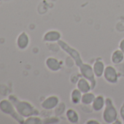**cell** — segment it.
Here are the masks:
<instances>
[{
	"label": "cell",
	"instance_id": "obj_1",
	"mask_svg": "<svg viewBox=\"0 0 124 124\" xmlns=\"http://www.w3.org/2000/svg\"><path fill=\"white\" fill-rule=\"evenodd\" d=\"M102 114L103 120L107 123H114L117 118V111L109 98L105 99V106Z\"/></svg>",
	"mask_w": 124,
	"mask_h": 124
},
{
	"label": "cell",
	"instance_id": "obj_3",
	"mask_svg": "<svg viewBox=\"0 0 124 124\" xmlns=\"http://www.w3.org/2000/svg\"><path fill=\"white\" fill-rule=\"evenodd\" d=\"M79 69H80V72L81 75L83 76V78L87 79L91 83L92 90H93L96 87V82L95 79L96 76L93 72V67H91L89 64L83 63L81 66L79 67Z\"/></svg>",
	"mask_w": 124,
	"mask_h": 124
},
{
	"label": "cell",
	"instance_id": "obj_5",
	"mask_svg": "<svg viewBox=\"0 0 124 124\" xmlns=\"http://www.w3.org/2000/svg\"><path fill=\"white\" fill-rule=\"evenodd\" d=\"M77 88H78L83 93L89 92L92 90L91 83L84 78L78 79L77 82Z\"/></svg>",
	"mask_w": 124,
	"mask_h": 124
},
{
	"label": "cell",
	"instance_id": "obj_16",
	"mask_svg": "<svg viewBox=\"0 0 124 124\" xmlns=\"http://www.w3.org/2000/svg\"><path fill=\"white\" fill-rule=\"evenodd\" d=\"M119 49L124 53V38L121 39L119 44Z\"/></svg>",
	"mask_w": 124,
	"mask_h": 124
},
{
	"label": "cell",
	"instance_id": "obj_9",
	"mask_svg": "<svg viewBox=\"0 0 124 124\" xmlns=\"http://www.w3.org/2000/svg\"><path fill=\"white\" fill-rule=\"evenodd\" d=\"M47 67L49 70H50L53 72H58L61 70V66L59 63V61L55 58H49L46 61Z\"/></svg>",
	"mask_w": 124,
	"mask_h": 124
},
{
	"label": "cell",
	"instance_id": "obj_7",
	"mask_svg": "<svg viewBox=\"0 0 124 124\" xmlns=\"http://www.w3.org/2000/svg\"><path fill=\"white\" fill-rule=\"evenodd\" d=\"M105 106V99L101 95H98L94 99L92 103V107L94 111L99 112L104 108Z\"/></svg>",
	"mask_w": 124,
	"mask_h": 124
},
{
	"label": "cell",
	"instance_id": "obj_14",
	"mask_svg": "<svg viewBox=\"0 0 124 124\" xmlns=\"http://www.w3.org/2000/svg\"><path fill=\"white\" fill-rule=\"evenodd\" d=\"M82 96H83V93L78 88L74 89L71 93V101H72V103L74 104H79L80 102H81Z\"/></svg>",
	"mask_w": 124,
	"mask_h": 124
},
{
	"label": "cell",
	"instance_id": "obj_17",
	"mask_svg": "<svg viewBox=\"0 0 124 124\" xmlns=\"http://www.w3.org/2000/svg\"><path fill=\"white\" fill-rule=\"evenodd\" d=\"M86 123H100L96 120H89L88 122H86Z\"/></svg>",
	"mask_w": 124,
	"mask_h": 124
},
{
	"label": "cell",
	"instance_id": "obj_6",
	"mask_svg": "<svg viewBox=\"0 0 124 124\" xmlns=\"http://www.w3.org/2000/svg\"><path fill=\"white\" fill-rule=\"evenodd\" d=\"M93 70L94 75L96 78H101L104 75V72L105 70L104 62L101 60H97L94 62L93 65Z\"/></svg>",
	"mask_w": 124,
	"mask_h": 124
},
{
	"label": "cell",
	"instance_id": "obj_18",
	"mask_svg": "<svg viewBox=\"0 0 124 124\" xmlns=\"http://www.w3.org/2000/svg\"><path fill=\"white\" fill-rule=\"evenodd\" d=\"M61 104H58V107H57V108H58V109H61ZM64 112V108H63V109H62V111H61V112H59L58 115H61V114H62V113H63Z\"/></svg>",
	"mask_w": 124,
	"mask_h": 124
},
{
	"label": "cell",
	"instance_id": "obj_10",
	"mask_svg": "<svg viewBox=\"0 0 124 124\" xmlns=\"http://www.w3.org/2000/svg\"><path fill=\"white\" fill-rule=\"evenodd\" d=\"M124 60V53L120 50H115L112 53L111 56V61L112 63L114 64H119Z\"/></svg>",
	"mask_w": 124,
	"mask_h": 124
},
{
	"label": "cell",
	"instance_id": "obj_12",
	"mask_svg": "<svg viewBox=\"0 0 124 124\" xmlns=\"http://www.w3.org/2000/svg\"><path fill=\"white\" fill-rule=\"evenodd\" d=\"M61 33L58 31H50L47 32L45 37V40L50 42H58L61 39Z\"/></svg>",
	"mask_w": 124,
	"mask_h": 124
},
{
	"label": "cell",
	"instance_id": "obj_11",
	"mask_svg": "<svg viewBox=\"0 0 124 124\" xmlns=\"http://www.w3.org/2000/svg\"><path fill=\"white\" fill-rule=\"evenodd\" d=\"M66 117L72 123H77L79 121V115L78 112L73 109H69L66 111Z\"/></svg>",
	"mask_w": 124,
	"mask_h": 124
},
{
	"label": "cell",
	"instance_id": "obj_15",
	"mask_svg": "<svg viewBox=\"0 0 124 124\" xmlns=\"http://www.w3.org/2000/svg\"><path fill=\"white\" fill-rule=\"evenodd\" d=\"M120 115L123 120V123H124V101L123 103V104L121 105L120 108Z\"/></svg>",
	"mask_w": 124,
	"mask_h": 124
},
{
	"label": "cell",
	"instance_id": "obj_8",
	"mask_svg": "<svg viewBox=\"0 0 124 124\" xmlns=\"http://www.w3.org/2000/svg\"><path fill=\"white\" fill-rule=\"evenodd\" d=\"M58 104H59L58 97L56 96H51L44 101L43 107L46 109H51L58 107Z\"/></svg>",
	"mask_w": 124,
	"mask_h": 124
},
{
	"label": "cell",
	"instance_id": "obj_4",
	"mask_svg": "<svg viewBox=\"0 0 124 124\" xmlns=\"http://www.w3.org/2000/svg\"><path fill=\"white\" fill-rule=\"evenodd\" d=\"M105 80L110 84H115L118 80V75L115 68L112 66H107L105 67L104 75Z\"/></svg>",
	"mask_w": 124,
	"mask_h": 124
},
{
	"label": "cell",
	"instance_id": "obj_2",
	"mask_svg": "<svg viewBox=\"0 0 124 124\" xmlns=\"http://www.w3.org/2000/svg\"><path fill=\"white\" fill-rule=\"evenodd\" d=\"M58 44L62 49L64 50V51H65L67 54H69L72 58V59L75 62V64L78 67L83 64V60H82L81 56H80V54L79 53V52L76 49L70 47L67 42H65L63 40H61V39L58 41Z\"/></svg>",
	"mask_w": 124,
	"mask_h": 124
},
{
	"label": "cell",
	"instance_id": "obj_13",
	"mask_svg": "<svg viewBox=\"0 0 124 124\" xmlns=\"http://www.w3.org/2000/svg\"><path fill=\"white\" fill-rule=\"evenodd\" d=\"M95 98H96V96L92 92L89 91V92L83 93L82 99H81V103L83 104H85V105L92 104Z\"/></svg>",
	"mask_w": 124,
	"mask_h": 124
}]
</instances>
